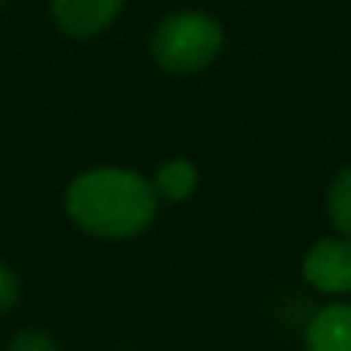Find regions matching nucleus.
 Returning <instances> with one entry per match:
<instances>
[{
	"label": "nucleus",
	"instance_id": "f257e3e1",
	"mask_svg": "<svg viewBox=\"0 0 351 351\" xmlns=\"http://www.w3.org/2000/svg\"><path fill=\"white\" fill-rule=\"evenodd\" d=\"M158 193L148 176L117 165H97L80 172L66 186L69 221L104 241H131L152 228L158 217Z\"/></svg>",
	"mask_w": 351,
	"mask_h": 351
},
{
	"label": "nucleus",
	"instance_id": "f03ea898",
	"mask_svg": "<svg viewBox=\"0 0 351 351\" xmlns=\"http://www.w3.org/2000/svg\"><path fill=\"white\" fill-rule=\"evenodd\" d=\"M224 25L207 11H176L165 14L148 42V52L162 73L193 76L214 66L224 52Z\"/></svg>",
	"mask_w": 351,
	"mask_h": 351
},
{
	"label": "nucleus",
	"instance_id": "7ed1b4c3",
	"mask_svg": "<svg viewBox=\"0 0 351 351\" xmlns=\"http://www.w3.org/2000/svg\"><path fill=\"white\" fill-rule=\"evenodd\" d=\"M303 279L324 296H351V238L334 234L313 241L303 255Z\"/></svg>",
	"mask_w": 351,
	"mask_h": 351
},
{
	"label": "nucleus",
	"instance_id": "20e7f679",
	"mask_svg": "<svg viewBox=\"0 0 351 351\" xmlns=\"http://www.w3.org/2000/svg\"><path fill=\"white\" fill-rule=\"evenodd\" d=\"M128 0H49V14L56 28L69 38H97L104 35Z\"/></svg>",
	"mask_w": 351,
	"mask_h": 351
},
{
	"label": "nucleus",
	"instance_id": "39448f33",
	"mask_svg": "<svg viewBox=\"0 0 351 351\" xmlns=\"http://www.w3.org/2000/svg\"><path fill=\"white\" fill-rule=\"evenodd\" d=\"M306 351H351V303L320 306L303 334Z\"/></svg>",
	"mask_w": 351,
	"mask_h": 351
},
{
	"label": "nucleus",
	"instance_id": "423d86ee",
	"mask_svg": "<svg viewBox=\"0 0 351 351\" xmlns=\"http://www.w3.org/2000/svg\"><path fill=\"white\" fill-rule=\"evenodd\" d=\"M152 186H155V193H158L162 204H183V200H190V197L197 193L200 172H197V165H193L190 158L176 155V158H165V162L155 169Z\"/></svg>",
	"mask_w": 351,
	"mask_h": 351
},
{
	"label": "nucleus",
	"instance_id": "0eeeda50",
	"mask_svg": "<svg viewBox=\"0 0 351 351\" xmlns=\"http://www.w3.org/2000/svg\"><path fill=\"white\" fill-rule=\"evenodd\" d=\"M327 217L337 234L351 238V165H344L327 186Z\"/></svg>",
	"mask_w": 351,
	"mask_h": 351
},
{
	"label": "nucleus",
	"instance_id": "6e6552de",
	"mask_svg": "<svg viewBox=\"0 0 351 351\" xmlns=\"http://www.w3.org/2000/svg\"><path fill=\"white\" fill-rule=\"evenodd\" d=\"M8 351H59V341L42 327H25L11 337Z\"/></svg>",
	"mask_w": 351,
	"mask_h": 351
},
{
	"label": "nucleus",
	"instance_id": "1a4fd4ad",
	"mask_svg": "<svg viewBox=\"0 0 351 351\" xmlns=\"http://www.w3.org/2000/svg\"><path fill=\"white\" fill-rule=\"evenodd\" d=\"M18 300H21V279L4 258H0V317H8L18 306Z\"/></svg>",
	"mask_w": 351,
	"mask_h": 351
},
{
	"label": "nucleus",
	"instance_id": "9d476101",
	"mask_svg": "<svg viewBox=\"0 0 351 351\" xmlns=\"http://www.w3.org/2000/svg\"><path fill=\"white\" fill-rule=\"evenodd\" d=\"M4 8H8V0H0V11H4Z\"/></svg>",
	"mask_w": 351,
	"mask_h": 351
}]
</instances>
